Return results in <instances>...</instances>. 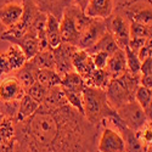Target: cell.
<instances>
[{
	"label": "cell",
	"mask_w": 152,
	"mask_h": 152,
	"mask_svg": "<svg viewBox=\"0 0 152 152\" xmlns=\"http://www.w3.org/2000/svg\"><path fill=\"white\" fill-rule=\"evenodd\" d=\"M100 128L68 104L40 105L32 117L15 122L16 145L24 152H96Z\"/></svg>",
	"instance_id": "cell-1"
},
{
	"label": "cell",
	"mask_w": 152,
	"mask_h": 152,
	"mask_svg": "<svg viewBox=\"0 0 152 152\" xmlns=\"http://www.w3.org/2000/svg\"><path fill=\"white\" fill-rule=\"evenodd\" d=\"M83 110L84 117L97 128L105 119L117 116V111L107 100L106 90L93 86H85L83 91Z\"/></svg>",
	"instance_id": "cell-2"
},
{
	"label": "cell",
	"mask_w": 152,
	"mask_h": 152,
	"mask_svg": "<svg viewBox=\"0 0 152 152\" xmlns=\"http://www.w3.org/2000/svg\"><path fill=\"white\" fill-rule=\"evenodd\" d=\"M140 75L126 72L118 78L111 79L106 88V96L110 105L116 111L135 100V91L140 85Z\"/></svg>",
	"instance_id": "cell-3"
},
{
	"label": "cell",
	"mask_w": 152,
	"mask_h": 152,
	"mask_svg": "<svg viewBox=\"0 0 152 152\" xmlns=\"http://www.w3.org/2000/svg\"><path fill=\"white\" fill-rule=\"evenodd\" d=\"M129 22H136L152 28V0H128L116 7Z\"/></svg>",
	"instance_id": "cell-4"
},
{
	"label": "cell",
	"mask_w": 152,
	"mask_h": 152,
	"mask_svg": "<svg viewBox=\"0 0 152 152\" xmlns=\"http://www.w3.org/2000/svg\"><path fill=\"white\" fill-rule=\"evenodd\" d=\"M117 116L125 126L133 132H139L148 123L146 111L136 101H130L117 110Z\"/></svg>",
	"instance_id": "cell-5"
},
{
	"label": "cell",
	"mask_w": 152,
	"mask_h": 152,
	"mask_svg": "<svg viewBox=\"0 0 152 152\" xmlns=\"http://www.w3.org/2000/svg\"><path fill=\"white\" fill-rule=\"evenodd\" d=\"M107 32L115 38L119 49H125L130 39V22L123 14L115 10V12L106 20Z\"/></svg>",
	"instance_id": "cell-6"
},
{
	"label": "cell",
	"mask_w": 152,
	"mask_h": 152,
	"mask_svg": "<svg viewBox=\"0 0 152 152\" xmlns=\"http://www.w3.org/2000/svg\"><path fill=\"white\" fill-rule=\"evenodd\" d=\"M100 129L96 141L97 152H125L124 139L118 130L108 126L105 122H102Z\"/></svg>",
	"instance_id": "cell-7"
},
{
	"label": "cell",
	"mask_w": 152,
	"mask_h": 152,
	"mask_svg": "<svg viewBox=\"0 0 152 152\" xmlns=\"http://www.w3.org/2000/svg\"><path fill=\"white\" fill-rule=\"evenodd\" d=\"M74 10H75L74 4H71L65 9L62 17L60 20V33L62 38V43H66L77 48L80 35L77 31V27H75Z\"/></svg>",
	"instance_id": "cell-8"
},
{
	"label": "cell",
	"mask_w": 152,
	"mask_h": 152,
	"mask_svg": "<svg viewBox=\"0 0 152 152\" xmlns=\"http://www.w3.org/2000/svg\"><path fill=\"white\" fill-rule=\"evenodd\" d=\"M107 32V26H106V20H99V18H93L89 26L80 35L77 49L79 50H88L90 49L101 37Z\"/></svg>",
	"instance_id": "cell-9"
},
{
	"label": "cell",
	"mask_w": 152,
	"mask_h": 152,
	"mask_svg": "<svg viewBox=\"0 0 152 152\" xmlns=\"http://www.w3.org/2000/svg\"><path fill=\"white\" fill-rule=\"evenodd\" d=\"M75 50H77L75 46H72L66 43H62L57 49L53 50L54 58H55V71L61 77L74 71L72 66V56Z\"/></svg>",
	"instance_id": "cell-10"
},
{
	"label": "cell",
	"mask_w": 152,
	"mask_h": 152,
	"mask_svg": "<svg viewBox=\"0 0 152 152\" xmlns=\"http://www.w3.org/2000/svg\"><path fill=\"white\" fill-rule=\"evenodd\" d=\"M24 94L26 91L15 75H7L0 80V102L20 101Z\"/></svg>",
	"instance_id": "cell-11"
},
{
	"label": "cell",
	"mask_w": 152,
	"mask_h": 152,
	"mask_svg": "<svg viewBox=\"0 0 152 152\" xmlns=\"http://www.w3.org/2000/svg\"><path fill=\"white\" fill-rule=\"evenodd\" d=\"M23 12L22 3L5 1L0 4V24L4 29H10L21 21Z\"/></svg>",
	"instance_id": "cell-12"
},
{
	"label": "cell",
	"mask_w": 152,
	"mask_h": 152,
	"mask_svg": "<svg viewBox=\"0 0 152 152\" xmlns=\"http://www.w3.org/2000/svg\"><path fill=\"white\" fill-rule=\"evenodd\" d=\"M1 40L9 42L10 44L17 45L18 48H21V50L24 53L27 60L33 58L40 51V46H39V42H38V38L31 33L27 32L24 35L20 37V38H10V37H0Z\"/></svg>",
	"instance_id": "cell-13"
},
{
	"label": "cell",
	"mask_w": 152,
	"mask_h": 152,
	"mask_svg": "<svg viewBox=\"0 0 152 152\" xmlns=\"http://www.w3.org/2000/svg\"><path fill=\"white\" fill-rule=\"evenodd\" d=\"M116 10L115 0H89L84 14L90 18L107 20Z\"/></svg>",
	"instance_id": "cell-14"
},
{
	"label": "cell",
	"mask_w": 152,
	"mask_h": 152,
	"mask_svg": "<svg viewBox=\"0 0 152 152\" xmlns=\"http://www.w3.org/2000/svg\"><path fill=\"white\" fill-rule=\"evenodd\" d=\"M72 66L74 72H77L79 75H82L83 79L95 69L90 55L85 50H79V49L75 50L72 56Z\"/></svg>",
	"instance_id": "cell-15"
},
{
	"label": "cell",
	"mask_w": 152,
	"mask_h": 152,
	"mask_svg": "<svg viewBox=\"0 0 152 152\" xmlns=\"http://www.w3.org/2000/svg\"><path fill=\"white\" fill-rule=\"evenodd\" d=\"M111 78H118L124 73L128 72V67H126V56L125 51L123 49H118L115 54H112L108 58L107 66L105 68Z\"/></svg>",
	"instance_id": "cell-16"
},
{
	"label": "cell",
	"mask_w": 152,
	"mask_h": 152,
	"mask_svg": "<svg viewBox=\"0 0 152 152\" xmlns=\"http://www.w3.org/2000/svg\"><path fill=\"white\" fill-rule=\"evenodd\" d=\"M38 71H39V68H38L31 60H28L20 69L14 72L15 73L14 75L18 79V82L21 83L24 91L29 89L34 83L38 82Z\"/></svg>",
	"instance_id": "cell-17"
},
{
	"label": "cell",
	"mask_w": 152,
	"mask_h": 152,
	"mask_svg": "<svg viewBox=\"0 0 152 152\" xmlns=\"http://www.w3.org/2000/svg\"><path fill=\"white\" fill-rule=\"evenodd\" d=\"M67 104L68 102H67V99H66V95L62 89V86L57 85V86H53V88H48L44 101L40 105L45 106L49 110H56V108L62 107Z\"/></svg>",
	"instance_id": "cell-18"
},
{
	"label": "cell",
	"mask_w": 152,
	"mask_h": 152,
	"mask_svg": "<svg viewBox=\"0 0 152 152\" xmlns=\"http://www.w3.org/2000/svg\"><path fill=\"white\" fill-rule=\"evenodd\" d=\"M46 40L50 50H55L62 44V38L60 33V20L53 15H48Z\"/></svg>",
	"instance_id": "cell-19"
},
{
	"label": "cell",
	"mask_w": 152,
	"mask_h": 152,
	"mask_svg": "<svg viewBox=\"0 0 152 152\" xmlns=\"http://www.w3.org/2000/svg\"><path fill=\"white\" fill-rule=\"evenodd\" d=\"M118 49L119 48L115 40V38H113L108 32H106L90 49L85 50V51L89 55H93L96 53H105V54H108L111 56L112 54H115Z\"/></svg>",
	"instance_id": "cell-20"
},
{
	"label": "cell",
	"mask_w": 152,
	"mask_h": 152,
	"mask_svg": "<svg viewBox=\"0 0 152 152\" xmlns=\"http://www.w3.org/2000/svg\"><path fill=\"white\" fill-rule=\"evenodd\" d=\"M39 106H40L39 102H37V101L34 99H32L29 95L24 94L22 96V99L20 100V107H18L17 117H16L15 122H22V121L28 119L38 111Z\"/></svg>",
	"instance_id": "cell-21"
},
{
	"label": "cell",
	"mask_w": 152,
	"mask_h": 152,
	"mask_svg": "<svg viewBox=\"0 0 152 152\" xmlns=\"http://www.w3.org/2000/svg\"><path fill=\"white\" fill-rule=\"evenodd\" d=\"M61 86L65 90H68V91H72V93H77V94H83L86 85H85V82H84L82 75H79L77 72L72 71V72L65 74L62 77Z\"/></svg>",
	"instance_id": "cell-22"
},
{
	"label": "cell",
	"mask_w": 152,
	"mask_h": 152,
	"mask_svg": "<svg viewBox=\"0 0 152 152\" xmlns=\"http://www.w3.org/2000/svg\"><path fill=\"white\" fill-rule=\"evenodd\" d=\"M111 75L106 69H94L88 77L84 78L85 85L86 86H93L97 88V89H104L106 90V88L108 86L111 82Z\"/></svg>",
	"instance_id": "cell-23"
},
{
	"label": "cell",
	"mask_w": 152,
	"mask_h": 152,
	"mask_svg": "<svg viewBox=\"0 0 152 152\" xmlns=\"http://www.w3.org/2000/svg\"><path fill=\"white\" fill-rule=\"evenodd\" d=\"M7 58H9V62L12 67V71H17L20 69L24 63H26L28 60L24 55V53L21 50V48H18L17 45H14V44H10L9 49L5 51Z\"/></svg>",
	"instance_id": "cell-24"
},
{
	"label": "cell",
	"mask_w": 152,
	"mask_h": 152,
	"mask_svg": "<svg viewBox=\"0 0 152 152\" xmlns=\"http://www.w3.org/2000/svg\"><path fill=\"white\" fill-rule=\"evenodd\" d=\"M14 141H16L15 119L4 117L0 122V144H9Z\"/></svg>",
	"instance_id": "cell-25"
},
{
	"label": "cell",
	"mask_w": 152,
	"mask_h": 152,
	"mask_svg": "<svg viewBox=\"0 0 152 152\" xmlns=\"http://www.w3.org/2000/svg\"><path fill=\"white\" fill-rule=\"evenodd\" d=\"M31 61L39 69H55V58L53 50L50 49L39 51L33 58H31Z\"/></svg>",
	"instance_id": "cell-26"
},
{
	"label": "cell",
	"mask_w": 152,
	"mask_h": 152,
	"mask_svg": "<svg viewBox=\"0 0 152 152\" xmlns=\"http://www.w3.org/2000/svg\"><path fill=\"white\" fill-rule=\"evenodd\" d=\"M38 82L46 88L61 85L62 77L55 69H39L38 71Z\"/></svg>",
	"instance_id": "cell-27"
},
{
	"label": "cell",
	"mask_w": 152,
	"mask_h": 152,
	"mask_svg": "<svg viewBox=\"0 0 152 152\" xmlns=\"http://www.w3.org/2000/svg\"><path fill=\"white\" fill-rule=\"evenodd\" d=\"M125 56H126V67H128V72L133 74L140 75V68H141V61L139 58L137 54L130 50L128 46L124 49Z\"/></svg>",
	"instance_id": "cell-28"
},
{
	"label": "cell",
	"mask_w": 152,
	"mask_h": 152,
	"mask_svg": "<svg viewBox=\"0 0 152 152\" xmlns=\"http://www.w3.org/2000/svg\"><path fill=\"white\" fill-rule=\"evenodd\" d=\"M135 101L146 111L152 102V90L142 85H139L135 91Z\"/></svg>",
	"instance_id": "cell-29"
},
{
	"label": "cell",
	"mask_w": 152,
	"mask_h": 152,
	"mask_svg": "<svg viewBox=\"0 0 152 152\" xmlns=\"http://www.w3.org/2000/svg\"><path fill=\"white\" fill-rule=\"evenodd\" d=\"M46 91H48V88L44 86L43 84H40L39 82H37V83H34V84L29 88V89L26 90V94L29 95L32 99H34L37 102L42 104L43 101H44L45 95H46Z\"/></svg>",
	"instance_id": "cell-30"
},
{
	"label": "cell",
	"mask_w": 152,
	"mask_h": 152,
	"mask_svg": "<svg viewBox=\"0 0 152 152\" xmlns=\"http://www.w3.org/2000/svg\"><path fill=\"white\" fill-rule=\"evenodd\" d=\"M136 136L145 147L152 146V123L148 122L144 128H141L139 132H136Z\"/></svg>",
	"instance_id": "cell-31"
},
{
	"label": "cell",
	"mask_w": 152,
	"mask_h": 152,
	"mask_svg": "<svg viewBox=\"0 0 152 152\" xmlns=\"http://www.w3.org/2000/svg\"><path fill=\"white\" fill-rule=\"evenodd\" d=\"M90 57H91V61L94 63V67L96 69H105L107 66L110 55L105 54V53H96V54L90 55Z\"/></svg>",
	"instance_id": "cell-32"
},
{
	"label": "cell",
	"mask_w": 152,
	"mask_h": 152,
	"mask_svg": "<svg viewBox=\"0 0 152 152\" xmlns=\"http://www.w3.org/2000/svg\"><path fill=\"white\" fill-rule=\"evenodd\" d=\"M12 67L9 62V58L5 53H0V80L7 77V74L12 73Z\"/></svg>",
	"instance_id": "cell-33"
},
{
	"label": "cell",
	"mask_w": 152,
	"mask_h": 152,
	"mask_svg": "<svg viewBox=\"0 0 152 152\" xmlns=\"http://www.w3.org/2000/svg\"><path fill=\"white\" fill-rule=\"evenodd\" d=\"M140 85L152 90V72L140 75Z\"/></svg>",
	"instance_id": "cell-34"
},
{
	"label": "cell",
	"mask_w": 152,
	"mask_h": 152,
	"mask_svg": "<svg viewBox=\"0 0 152 152\" xmlns=\"http://www.w3.org/2000/svg\"><path fill=\"white\" fill-rule=\"evenodd\" d=\"M16 146V141L9 144H0V152H14Z\"/></svg>",
	"instance_id": "cell-35"
},
{
	"label": "cell",
	"mask_w": 152,
	"mask_h": 152,
	"mask_svg": "<svg viewBox=\"0 0 152 152\" xmlns=\"http://www.w3.org/2000/svg\"><path fill=\"white\" fill-rule=\"evenodd\" d=\"M88 3H89V0H72V4L78 6L83 12L85 11V9L88 6Z\"/></svg>",
	"instance_id": "cell-36"
},
{
	"label": "cell",
	"mask_w": 152,
	"mask_h": 152,
	"mask_svg": "<svg viewBox=\"0 0 152 152\" xmlns=\"http://www.w3.org/2000/svg\"><path fill=\"white\" fill-rule=\"evenodd\" d=\"M14 152H24V151H23L22 148H20V147L16 145V146H15V151H14Z\"/></svg>",
	"instance_id": "cell-37"
},
{
	"label": "cell",
	"mask_w": 152,
	"mask_h": 152,
	"mask_svg": "<svg viewBox=\"0 0 152 152\" xmlns=\"http://www.w3.org/2000/svg\"><path fill=\"white\" fill-rule=\"evenodd\" d=\"M4 31H5V29H4V27L1 26V24H0V35H1V33H3Z\"/></svg>",
	"instance_id": "cell-38"
},
{
	"label": "cell",
	"mask_w": 152,
	"mask_h": 152,
	"mask_svg": "<svg viewBox=\"0 0 152 152\" xmlns=\"http://www.w3.org/2000/svg\"><path fill=\"white\" fill-rule=\"evenodd\" d=\"M3 118H4V116H3V113H1V112H0V122H1V121H3Z\"/></svg>",
	"instance_id": "cell-39"
},
{
	"label": "cell",
	"mask_w": 152,
	"mask_h": 152,
	"mask_svg": "<svg viewBox=\"0 0 152 152\" xmlns=\"http://www.w3.org/2000/svg\"><path fill=\"white\" fill-rule=\"evenodd\" d=\"M96 152H97V151H96Z\"/></svg>",
	"instance_id": "cell-40"
}]
</instances>
